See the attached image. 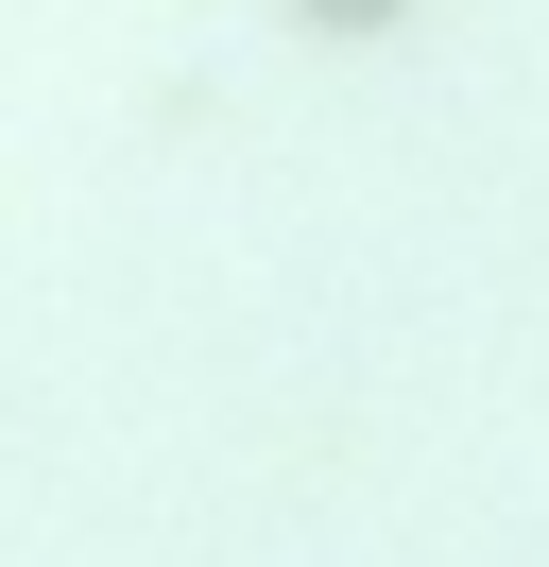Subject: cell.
<instances>
[{
	"instance_id": "cell-1",
	"label": "cell",
	"mask_w": 549,
	"mask_h": 567,
	"mask_svg": "<svg viewBox=\"0 0 549 567\" xmlns=\"http://www.w3.org/2000/svg\"><path fill=\"white\" fill-rule=\"evenodd\" d=\"M309 18H327V35H361V0H309Z\"/></svg>"
}]
</instances>
